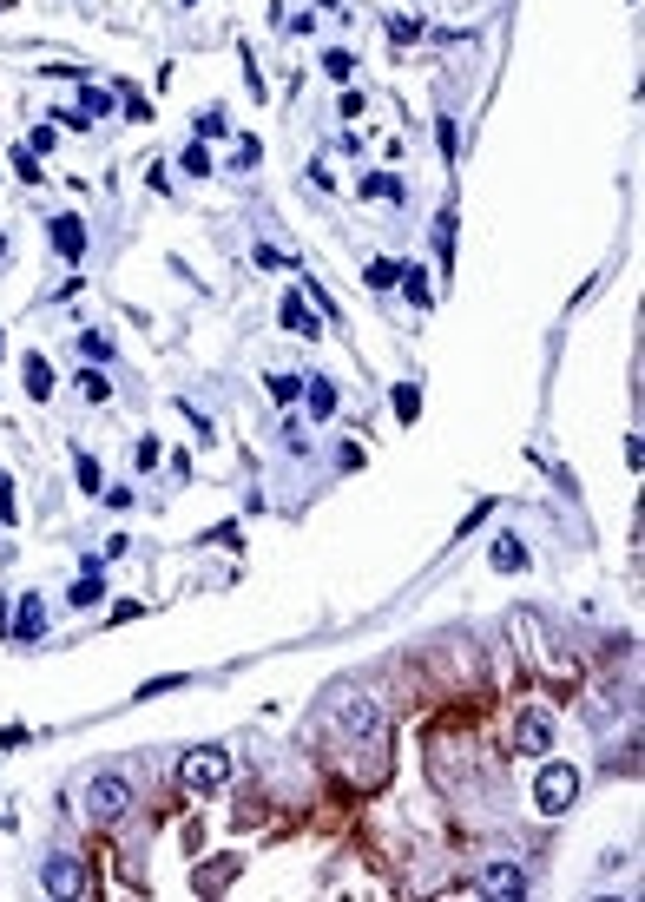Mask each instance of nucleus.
Masks as SVG:
<instances>
[{"mask_svg":"<svg viewBox=\"0 0 645 902\" xmlns=\"http://www.w3.org/2000/svg\"><path fill=\"white\" fill-rule=\"evenodd\" d=\"M395 415H402V422H415V415H422V389H415V382H395Z\"/></svg>","mask_w":645,"mask_h":902,"instance_id":"nucleus-17","label":"nucleus"},{"mask_svg":"<svg viewBox=\"0 0 645 902\" xmlns=\"http://www.w3.org/2000/svg\"><path fill=\"white\" fill-rule=\"evenodd\" d=\"M402 290H409L415 310H428V270L422 264H402Z\"/></svg>","mask_w":645,"mask_h":902,"instance_id":"nucleus-16","label":"nucleus"},{"mask_svg":"<svg viewBox=\"0 0 645 902\" xmlns=\"http://www.w3.org/2000/svg\"><path fill=\"white\" fill-rule=\"evenodd\" d=\"M270 396H277V402H297V396H303V376L277 369V376H270Z\"/></svg>","mask_w":645,"mask_h":902,"instance_id":"nucleus-27","label":"nucleus"},{"mask_svg":"<svg viewBox=\"0 0 645 902\" xmlns=\"http://www.w3.org/2000/svg\"><path fill=\"white\" fill-rule=\"evenodd\" d=\"M178 784H185L191 797H211L231 784V751L224 744H191L185 758H178Z\"/></svg>","mask_w":645,"mask_h":902,"instance_id":"nucleus-1","label":"nucleus"},{"mask_svg":"<svg viewBox=\"0 0 645 902\" xmlns=\"http://www.w3.org/2000/svg\"><path fill=\"white\" fill-rule=\"evenodd\" d=\"M14 172H20V178H27V185H40V159H33L27 145H20V152H14Z\"/></svg>","mask_w":645,"mask_h":902,"instance_id":"nucleus-32","label":"nucleus"},{"mask_svg":"<svg viewBox=\"0 0 645 902\" xmlns=\"http://www.w3.org/2000/svg\"><path fill=\"white\" fill-rule=\"evenodd\" d=\"M362 198H402V185H395L389 172H369L362 178Z\"/></svg>","mask_w":645,"mask_h":902,"instance_id":"nucleus-26","label":"nucleus"},{"mask_svg":"<svg viewBox=\"0 0 645 902\" xmlns=\"http://www.w3.org/2000/svg\"><path fill=\"white\" fill-rule=\"evenodd\" d=\"M178 685H191V679H178V672H165V679H145V685H139V698H158V692H178Z\"/></svg>","mask_w":645,"mask_h":902,"instance_id":"nucleus-30","label":"nucleus"},{"mask_svg":"<svg viewBox=\"0 0 645 902\" xmlns=\"http://www.w3.org/2000/svg\"><path fill=\"white\" fill-rule=\"evenodd\" d=\"M40 889H47V896H86V870H79L73 856H47V863H40Z\"/></svg>","mask_w":645,"mask_h":902,"instance_id":"nucleus-5","label":"nucleus"},{"mask_svg":"<svg viewBox=\"0 0 645 902\" xmlns=\"http://www.w3.org/2000/svg\"><path fill=\"white\" fill-rule=\"evenodd\" d=\"M224 132H231V119H224L218 106H211V112H198V139H205V145H211V139H224Z\"/></svg>","mask_w":645,"mask_h":902,"instance_id":"nucleus-25","label":"nucleus"},{"mask_svg":"<svg viewBox=\"0 0 645 902\" xmlns=\"http://www.w3.org/2000/svg\"><path fill=\"white\" fill-rule=\"evenodd\" d=\"M20 369H27V396H33V402H47L53 389H60V376H53V363H47V356H27Z\"/></svg>","mask_w":645,"mask_h":902,"instance_id":"nucleus-12","label":"nucleus"},{"mask_svg":"<svg viewBox=\"0 0 645 902\" xmlns=\"http://www.w3.org/2000/svg\"><path fill=\"white\" fill-rule=\"evenodd\" d=\"M323 7H343V0H323Z\"/></svg>","mask_w":645,"mask_h":902,"instance_id":"nucleus-37","label":"nucleus"},{"mask_svg":"<svg viewBox=\"0 0 645 902\" xmlns=\"http://www.w3.org/2000/svg\"><path fill=\"white\" fill-rule=\"evenodd\" d=\"M0 14H7V0H0Z\"/></svg>","mask_w":645,"mask_h":902,"instance_id":"nucleus-39","label":"nucleus"},{"mask_svg":"<svg viewBox=\"0 0 645 902\" xmlns=\"http://www.w3.org/2000/svg\"><path fill=\"white\" fill-rule=\"evenodd\" d=\"M251 264H257V270H284V264H290V257H284V251H277V244H257V251H251Z\"/></svg>","mask_w":645,"mask_h":902,"instance_id":"nucleus-29","label":"nucleus"},{"mask_svg":"<svg viewBox=\"0 0 645 902\" xmlns=\"http://www.w3.org/2000/svg\"><path fill=\"white\" fill-rule=\"evenodd\" d=\"M0 356H7V330H0Z\"/></svg>","mask_w":645,"mask_h":902,"instance_id":"nucleus-36","label":"nucleus"},{"mask_svg":"<svg viewBox=\"0 0 645 902\" xmlns=\"http://www.w3.org/2000/svg\"><path fill=\"white\" fill-rule=\"evenodd\" d=\"M494 567H501V573H527V547H520L514 534L494 540Z\"/></svg>","mask_w":645,"mask_h":902,"instance_id":"nucleus-14","label":"nucleus"},{"mask_svg":"<svg viewBox=\"0 0 645 902\" xmlns=\"http://www.w3.org/2000/svg\"><path fill=\"white\" fill-rule=\"evenodd\" d=\"M158 461H165V448H158V442H152V435H145V442H139V468H145V475H152Z\"/></svg>","mask_w":645,"mask_h":902,"instance_id":"nucleus-33","label":"nucleus"},{"mask_svg":"<svg viewBox=\"0 0 645 902\" xmlns=\"http://www.w3.org/2000/svg\"><path fill=\"white\" fill-rule=\"evenodd\" d=\"M435 139H441V159H455V152H461V132H455V119H435Z\"/></svg>","mask_w":645,"mask_h":902,"instance_id":"nucleus-28","label":"nucleus"},{"mask_svg":"<svg viewBox=\"0 0 645 902\" xmlns=\"http://www.w3.org/2000/svg\"><path fill=\"white\" fill-rule=\"evenodd\" d=\"M0 521L14 527V481H7V475H0Z\"/></svg>","mask_w":645,"mask_h":902,"instance_id":"nucleus-35","label":"nucleus"},{"mask_svg":"<svg viewBox=\"0 0 645 902\" xmlns=\"http://www.w3.org/2000/svg\"><path fill=\"white\" fill-rule=\"evenodd\" d=\"M474 889H481L488 902H514V896H527V870H520V863H488Z\"/></svg>","mask_w":645,"mask_h":902,"instance_id":"nucleus-6","label":"nucleus"},{"mask_svg":"<svg viewBox=\"0 0 645 902\" xmlns=\"http://www.w3.org/2000/svg\"><path fill=\"white\" fill-rule=\"evenodd\" d=\"M257 159H264V145H257V139H237V152H231V172H257Z\"/></svg>","mask_w":645,"mask_h":902,"instance_id":"nucleus-24","label":"nucleus"},{"mask_svg":"<svg viewBox=\"0 0 645 902\" xmlns=\"http://www.w3.org/2000/svg\"><path fill=\"white\" fill-rule=\"evenodd\" d=\"M7 633H14L20 646H33V639L47 633V600H40V593H20V600H14V619H7Z\"/></svg>","mask_w":645,"mask_h":902,"instance_id":"nucleus-8","label":"nucleus"},{"mask_svg":"<svg viewBox=\"0 0 645 902\" xmlns=\"http://www.w3.org/2000/svg\"><path fill=\"white\" fill-rule=\"evenodd\" d=\"M79 356H86V363H112V336H99V330H79Z\"/></svg>","mask_w":645,"mask_h":902,"instance_id":"nucleus-18","label":"nucleus"},{"mask_svg":"<svg viewBox=\"0 0 645 902\" xmlns=\"http://www.w3.org/2000/svg\"><path fill=\"white\" fill-rule=\"evenodd\" d=\"M277 317H284V330H290V336H316V330H323V323L310 317V297H303V290H290Z\"/></svg>","mask_w":645,"mask_h":902,"instance_id":"nucleus-10","label":"nucleus"},{"mask_svg":"<svg viewBox=\"0 0 645 902\" xmlns=\"http://www.w3.org/2000/svg\"><path fill=\"white\" fill-rule=\"evenodd\" d=\"M99 593H106V567H99V560H86V573L73 580V593H66V600H73V606H99Z\"/></svg>","mask_w":645,"mask_h":902,"instance_id":"nucleus-11","label":"nucleus"},{"mask_svg":"<svg viewBox=\"0 0 645 902\" xmlns=\"http://www.w3.org/2000/svg\"><path fill=\"white\" fill-rule=\"evenodd\" d=\"M79 396H86V402H112V382H106V369H86V376H79Z\"/></svg>","mask_w":645,"mask_h":902,"instance_id":"nucleus-21","label":"nucleus"},{"mask_svg":"<svg viewBox=\"0 0 645 902\" xmlns=\"http://www.w3.org/2000/svg\"><path fill=\"white\" fill-rule=\"evenodd\" d=\"M514 738H520V751L547 758V751H553V712H547V705H527V712H520V725H514Z\"/></svg>","mask_w":645,"mask_h":902,"instance_id":"nucleus-7","label":"nucleus"},{"mask_svg":"<svg viewBox=\"0 0 645 902\" xmlns=\"http://www.w3.org/2000/svg\"><path fill=\"white\" fill-rule=\"evenodd\" d=\"M330 712H336L330 738H376V731H382V712H376V705H369L362 692H336Z\"/></svg>","mask_w":645,"mask_h":902,"instance_id":"nucleus-4","label":"nucleus"},{"mask_svg":"<svg viewBox=\"0 0 645 902\" xmlns=\"http://www.w3.org/2000/svg\"><path fill=\"white\" fill-rule=\"evenodd\" d=\"M53 139H60V132H53V126H33V132H27V152H33V159H40V152H53Z\"/></svg>","mask_w":645,"mask_h":902,"instance_id":"nucleus-31","label":"nucleus"},{"mask_svg":"<svg viewBox=\"0 0 645 902\" xmlns=\"http://www.w3.org/2000/svg\"><path fill=\"white\" fill-rule=\"evenodd\" d=\"M73 481H79V494H99V461L93 455H73Z\"/></svg>","mask_w":645,"mask_h":902,"instance_id":"nucleus-23","label":"nucleus"},{"mask_svg":"<svg viewBox=\"0 0 645 902\" xmlns=\"http://www.w3.org/2000/svg\"><path fill=\"white\" fill-rule=\"evenodd\" d=\"M185 7H191V0H185Z\"/></svg>","mask_w":645,"mask_h":902,"instance_id":"nucleus-40","label":"nucleus"},{"mask_svg":"<svg viewBox=\"0 0 645 902\" xmlns=\"http://www.w3.org/2000/svg\"><path fill=\"white\" fill-rule=\"evenodd\" d=\"M53 251H60V264H79V251H86V224H79L73 211L53 218Z\"/></svg>","mask_w":645,"mask_h":902,"instance_id":"nucleus-9","label":"nucleus"},{"mask_svg":"<svg viewBox=\"0 0 645 902\" xmlns=\"http://www.w3.org/2000/svg\"><path fill=\"white\" fill-rule=\"evenodd\" d=\"M303 396H310V415H316V422H330V415H336V382H330V376H310V382H303Z\"/></svg>","mask_w":645,"mask_h":902,"instance_id":"nucleus-13","label":"nucleus"},{"mask_svg":"<svg viewBox=\"0 0 645 902\" xmlns=\"http://www.w3.org/2000/svg\"><path fill=\"white\" fill-rule=\"evenodd\" d=\"M415 33H422V27H415V20H389V40H395V47H409Z\"/></svg>","mask_w":645,"mask_h":902,"instance_id":"nucleus-34","label":"nucleus"},{"mask_svg":"<svg viewBox=\"0 0 645 902\" xmlns=\"http://www.w3.org/2000/svg\"><path fill=\"white\" fill-rule=\"evenodd\" d=\"M178 165H185L191 178H205V172H211V165H218V159H211V145H205V139H191L185 152H178Z\"/></svg>","mask_w":645,"mask_h":902,"instance_id":"nucleus-15","label":"nucleus"},{"mask_svg":"<svg viewBox=\"0 0 645 902\" xmlns=\"http://www.w3.org/2000/svg\"><path fill=\"white\" fill-rule=\"evenodd\" d=\"M126 810H132V784L119 771L86 777V817H93V823H119Z\"/></svg>","mask_w":645,"mask_h":902,"instance_id":"nucleus-3","label":"nucleus"},{"mask_svg":"<svg viewBox=\"0 0 645 902\" xmlns=\"http://www.w3.org/2000/svg\"><path fill=\"white\" fill-rule=\"evenodd\" d=\"M0 257H7V238H0Z\"/></svg>","mask_w":645,"mask_h":902,"instance_id":"nucleus-38","label":"nucleus"},{"mask_svg":"<svg viewBox=\"0 0 645 902\" xmlns=\"http://www.w3.org/2000/svg\"><path fill=\"white\" fill-rule=\"evenodd\" d=\"M79 112H86V119H106V112H112V93H106V86H86V93H79Z\"/></svg>","mask_w":645,"mask_h":902,"instance_id":"nucleus-22","label":"nucleus"},{"mask_svg":"<svg viewBox=\"0 0 645 902\" xmlns=\"http://www.w3.org/2000/svg\"><path fill=\"white\" fill-rule=\"evenodd\" d=\"M323 73H330V80H356V53L330 47V53H323Z\"/></svg>","mask_w":645,"mask_h":902,"instance_id":"nucleus-19","label":"nucleus"},{"mask_svg":"<svg viewBox=\"0 0 645 902\" xmlns=\"http://www.w3.org/2000/svg\"><path fill=\"white\" fill-rule=\"evenodd\" d=\"M580 784L586 777L573 771V764H547V771L534 777V810L540 817H567V810L580 804Z\"/></svg>","mask_w":645,"mask_h":902,"instance_id":"nucleus-2","label":"nucleus"},{"mask_svg":"<svg viewBox=\"0 0 645 902\" xmlns=\"http://www.w3.org/2000/svg\"><path fill=\"white\" fill-rule=\"evenodd\" d=\"M369 284L395 290V284H402V257H376V264H369Z\"/></svg>","mask_w":645,"mask_h":902,"instance_id":"nucleus-20","label":"nucleus"}]
</instances>
